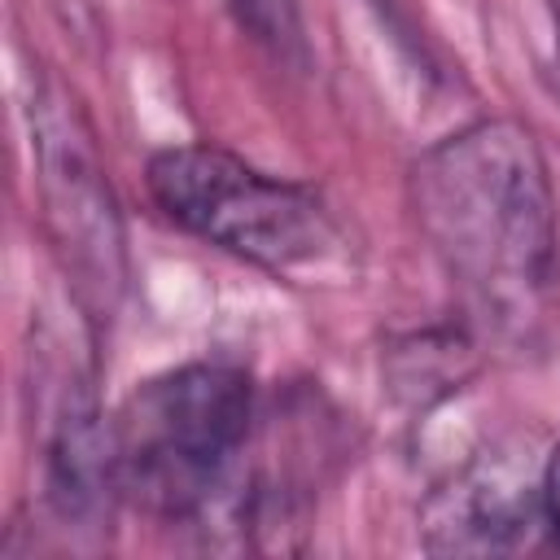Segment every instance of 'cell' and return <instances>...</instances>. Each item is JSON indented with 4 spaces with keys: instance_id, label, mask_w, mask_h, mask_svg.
I'll use <instances>...</instances> for the list:
<instances>
[{
    "instance_id": "1",
    "label": "cell",
    "mask_w": 560,
    "mask_h": 560,
    "mask_svg": "<svg viewBox=\"0 0 560 560\" xmlns=\"http://www.w3.org/2000/svg\"><path fill=\"white\" fill-rule=\"evenodd\" d=\"M416 223L468 315L499 341L529 346L551 311L560 232L547 158L516 118H477L411 171Z\"/></svg>"
},
{
    "instance_id": "2",
    "label": "cell",
    "mask_w": 560,
    "mask_h": 560,
    "mask_svg": "<svg viewBox=\"0 0 560 560\" xmlns=\"http://www.w3.org/2000/svg\"><path fill=\"white\" fill-rule=\"evenodd\" d=\"M258 398L241 363L192 359L140 381L114 411L122 499L197 534L236 529L245 542V481Z\"/></svg>"
},
{
    "instance_id": "3",
    "label": "cell",
    "mask_w": 560,
    "mask_h": 560,
    "mask_svg": "<svg viewBox=\"0 0 560 560\" xmlns=\"http://www.w3.org/2000/svg\"><path fill=\"white\" fill-rule=\"evenodd\" d=\"M144 184L175 228L271 276L306 280L346 262V232L315 188L267 175L219 144L153 153Z\"/></svg>"
},
{
    "instance_id": "4",
    "label": "cell",
    "mask_w": 560,
    "mask_h": 560,
    "mask_svg": "<svg viewBox=\"0 0 560 560\" xmlns=\"http://www.w3.org/2000/svg\"><path fill=\"white\" fill-rule=\"evenodd\" d=\"M31 153L52 254L74 289V306L88 324L114 315L127 280V236L118 197L96 153L92 122L74 92L52 74L31 88Z\"/></svg>"
},
{
    "instance_id": "5",
    "label": "cell",
    "mask_w": 560,
    "mask_h": 560,
    "mask_svg": "<svg viewBox=\"0 0 560 560\" xmlns=\"http://www.w3.org/2000/svg\"><path fill=\"white\" fill-rule=\"evenodd\" d=\"M35 411L39 433V499L48 521L74 547H101L109 538L114 512L122 503L114 416L101 411L92 368L74 354L39 350L35 368Z\"/></svg>"
},
{
    "instance_id": "6",
    "label": "cell",
    "mask_w": 560,
    "mask_h": 560,
    "mask_svg": "<svg viewBox=\"0 0 560 560\" xmlns=\"http://www.w3.org/2000/svg\"><path fill=\"white\" fill-rule=\"evenodd\" d=\"M534 525H542V464L512 442L472 455L420 508V542L433 556H499Z\"/></svg>"
},
{
    "instance_id": "7",
    "label": "cell",
    "mask_w": 560,
    "mask_h": 560,
    "mask_svg": "<svg viewBox=\"0 0 560 560\" xmlns=\"http://www.w3.org/2000/svg\"><path fill=\"white\" fill-rule=\"evenodd\" d=\"M241 18V26L267 44L280 61H302V18H298V0H228Z\"/></svg>"
},
{
    "instance_id": "8",
    "label": "cell",
    "mask_w": 560,
    "mask_h": 560,
    "mask_svg": "<svg viewBox=\"0 0 560 560\" xmlns=\"http://www.w3.org/2000/svg\"><path fill=\"white\" fill-rule=\"evenodd\" d=\"M542 529L547 542L560 547V442L542 459Z\"/></svg>"
},
{
    "instance_id": "9",
    "label": "cell",
    "mask_w": 560,
    "mask_h": 560,
    "mask_svg": "<svg viewBox=\"0 0 560 560\" xmlns=\"http://www.w3.org/2000/svg\"><path fill=\"white\" fill-rule=\"evenodd\" d=\"M551 4V13H556V26H560V0H547Z\"/></svg>"
}]
</instances>
